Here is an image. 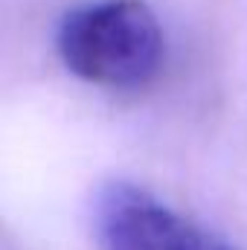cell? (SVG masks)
<instances>
[{
    "label": "cell",
    "instance_id": "7a4b0ae2",
    "mask_svg": "<svg viewBox=\"0 0 247 250\" xmlns=\"http://www.w3.org/2000/svg\"><path fill=\"white\" fill-rule=\"evenodd\" d=\"M93 239L99 250H212L184 215L123 181L96 195Z\"/></svg>",
    "mask_w": 247,
    "mask_h": 250
},
{
    "label": "cell",
    "instance_id": "3957f363",
    "mask_svg": "<svg viewBox=\"0 0 247 250\" xmlns=\"http://www.w3.org/2000/svg\"><path fill=\"white\" fill-rule=\"evenodd\" d=\"M212 250H224V248H212Z\"/></svg>",
    "mask_w": 247,
    "mask_h": 250
},
{
    "label": "cell",
    "instance_id": "6da1fadb",
    "mask_svg": "<svg viewBox=\"0 0 247 250\" xmlns=\"http://www.w3.org/2000/svg\"><path fill=\"white\" fill-rule=\"evenodd\" d=\"M64 67L102 87H140L163 59L157 15L143 0H99L73 9L56 38Z\"/></svg>",
    "mask_w": 247,
    "mask_h": 250
}]
</instances>
